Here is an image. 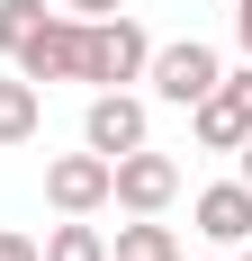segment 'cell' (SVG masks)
Masks as SVG:
<instances>
[{"mask_svg":"<svg viewBox=\"0 0 252 261\" xmlns=\"http://www.w3.org/2000/svg\"><path fill=\"white\" fill-rule=\"evenodd\" d=\"M216 72H225V54L207 45V36H180V45H153V63H144L153 99H171V108L207 99V90H216Z\"/></svg>","mask_w":252,"mask_h":261,"instance_id":"obj_4","label":"cell"},{"mask_svg":"<svg viewBox=\"0 0 252 261\" xmlns=\"http://www.w3.org/2000/svg\"><path fill=\"white\" fill-rule=\"evenodd\" d=\"M171 198H180V162H171V153L135 144V153L108 162V207H126V216H162Z\"/></svg>","mask_w":252,"mask_h":261,"instance_id":"obj_2","label":"cell"},{"mask_svg":"<svg viewBox=\"0 0 252 261\" xmlns=\"http://www.w3.org/2000/svg\"><path fill=\"white\" fill-rule=\"evenodd\" d=\"M234 252H243V261H252V234H243V243H234Z\"/></svg>","mask_w":252,"mask_h":261,"instance_id":"obj_18","label":"cell"},{"mask_svg":"<svg viewBox=\"0 0 252 261\" xmlns=\"http://www.w3.org/2000/svg\"><path fill=\"white\" fill-rule=\"evenodd\" d=\"M144 99H135V90H90V108H81V144H90V153H135V144H144Z\"/></svg>","mask_w":252,"mask_h":261,"instance_id":"obj_6","label":"cell"},{"mask_svg":"<svg viewBox=\"0 0 252 261\" xmlns=\"http://www.w3.org/2000/svg\"><path fill=\"white\" fill-rule=\"evenodd\" d=\"M81 36H90V18H72V9H45L9 63H18L36 90H45V81H81Z\"/></svg>","mask_w":252,"mask_h":261,"instance_id":"obj_3","label":"cell"},{"mask_svg":"<svg viewBox=\"0 0 252 261\" xmlns=\"http://www.w3.org/2000/svg\"><path fill=\"white\" fill-rule=\"evenodd\" d=\"M45 207L54 216H99L108 207V153H90V144L81 153H54L45 162Z\"/></svg>","mask_w":252,"mask_h":261,"instance_id":"obj_5","label":"cell"},{"mask_svg":"<svg viewBox=\"0 0 252 261\" xmlns=\"http://www.w3.org/2000/svg\"><path fill=\"white\" fill-rule=\"evenodd\" d=\"M216 90H225V99H234V108H243V117H252V54H243V63H225V72H216Z\"/></svg>","mask_w":252,"mask_h":261,"instance_id":"obj_13","label":"cell"},{"mask_svg":"<svg viewBox=\"0 0 252 261\" xmlns=\"http://www.w3.org/2000/svg\"><path fill=\"white\" fill-rule=\"evenodd\" d=\"M108 261H180V234L162 225V216H135V225H117Z\"/></svg>","mask_w":252,"mask_h":261,"instance_id":"obj_10","label":"cell"},{"mask_svg":"<svg viewBox=\"0 0 252 261\" xmlns=\"http://www.w3.org/2000/svg\"><path fill=\"white\" fill-rule=\"evenodd\" d=\"M144 63H153V36L135 27V9L90 18V36H81V81L90 90H126V81H144Z\"/></svg>","mask_w":252,"mask_h":261,"instance_id":"obj_1","label":"cell"},{"mask_svg":"<svg viewBox=\"0 0 252 261\" xmlns=\"http://www.w3.org/2000/svg\"><path fill=\"white\" fill-rule=\"evenodd\" d=\"M189 135H198L207 153H234V144L252 135V117L225 99V90H207V99H189Z\"/></svg>","mask_w":252,"mask_h":261,"instance_id":"obj_9","label":"cell"},{"mask_svg":"<svg viewBox=\"0 0 252 261\" xmlns=\"http://www.w3.org/2000/svg\"><path fill=\"white\" fill-rule=\"evenodd\" d=\"M234 180L252 189V135H243V144H234Z\"/></svg>","mask_w":252,"mask_h":261,"instance_id":"obj_17","label":"cell"},{"mask_svg":"<svg viewBox=\"0 0 252 261\" xmlns=\"http://www.w3.org/2000/svg\"><path fill=\"white\" fill-rule=\"evenodd\" d=\"M180 261H189V252H180ZM198 261H216V252H198Z\"/></svg>","mask_w":252,"mask_h":261,"instance_id":"obj_19","label":"cell"},{"mask_svg":"<svg viewBox=\"0 0 252 261\" xmlns=\"http://www.w3.org/2000/svg\"><path fill=\"white\" fill-rule=\"evenodd\" d=\"M36 18H45V0H0V54H18Z\"/></svg>","mask_w":252,"mask_h":261,"instance_id":"obj_12","label":"cell"},{"mask_svg":"<svg viewBox=\"0 0 252 261\" xmlns=\"http://www.w3.org/2000/svg\"><path fill=\"white\" fill-rule=\"evenodd\" d=\"M36 126H45V90L27 72H0V144H36Z\"/></svg>","mask_w":252,"mask_h":261,"instance_id":"obj_8","label":"cell"},{"mask_svg":"<svg viewBox=\"0 0 252 261\" xmlns=\"http://www.w3.org/2000/svg\"><path fill=\"white\" fill-rule=\"evenodd\" d=\"M189 216H198V234L216 243V252H234V243L252 234V189L243 180H207L198 198H189Z\"/></svg>","mask_w":252,"mask_h":261,"instance_id":"obj_7","label":"cell"},{"mask_svg":"<svg viewBox=\"0 0 252 261\" xmlns=\"http://www.w3.org/2000/svg\"><path fill=\"white\" fill-rule=\"evenodd\" d=\"M36 252H45V261H108V234L90 225V216H63V225H45Z\"/></svg>","mask_w":252,"mask_h":261,"instance_id":"obj_11","label":"cell"},{"mask_svg":"<svg viewBox=\"0 0 252 261\" xmlns=\"http://www.w3.org/2000/svg\"><path fill=\"white\" fill-rule=\"evenodd\" d=\"M72 18H108V9H126V0H63Z\"/></svg>","mask_w":252,"mask_h":261,"instance_id":"obj_15","label":"cell"},{"mask_svg":"<svg viewBox=\"0 0 252 261\" xmlns=\"http://www.w3.org/2000/svg\"><path fill=\"white\" fill-rule=\"evenodd\" d=\"M0 261H45V252H36V234H18V225H0Z\"/></svg>","mask_w":252,"mask_h":261,"instance_id":"obj_14","label":"cell"},{"mask_svg":"<svg viewBox=\"0 0 252 261\" xmlns=\"http://www.w3.org/2000/svg\"><path fill=\"white\" fill-rule=\"evenodd\" d=\"M234 45L252 54V0H234Z\"/></svg>","mask_w":252,"mask_h":261,"instance_id":"obj_16","label":"cell"}]
</instances>
